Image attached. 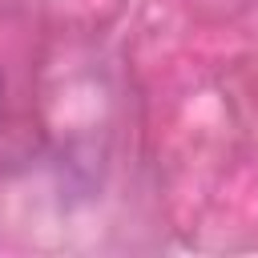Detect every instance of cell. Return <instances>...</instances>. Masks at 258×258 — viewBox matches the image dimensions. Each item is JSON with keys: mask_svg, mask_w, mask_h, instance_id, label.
<instances>
[{"mask_svg": "<svg viewBox=\"0 0 258 258\" xmlns=\"http://www.w3.org/2000/svg\"><path fill=\"white\" fill-rule=\"evenodd\" d=\"M0 109H4V89H0Z\"/></svg>", "mask_w": 258, "mask_h": 258, "instance_id": "cell-1", "label": "cell"}]
</instances>
